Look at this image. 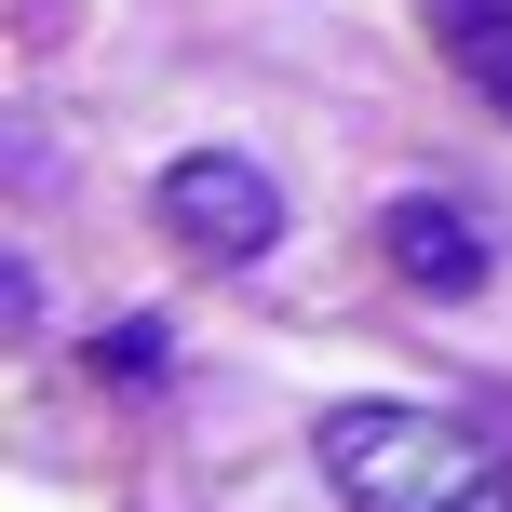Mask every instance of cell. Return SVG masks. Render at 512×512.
<instances>
[{
	"instance_id": "obj_1",
	"label": "cell",
	"mask_w": 512,
	"mask_h": 512,
	"mask_svg": "<svg viewBox=\"0 0 512 512\" xmlns=\"http://www.w3.org/2000/svg\"><path fill=\"white\" fill-rule=\"evenodd\" d=\"M324 486L351 512H512V459L432 405H324Z\"/></svg>"
},
{
	"instance_id": "obj_2",
	"label": "cell",
	"mask_w": 512,
	"mask_h": 512,
	"mask_svg": "<svg viewBox=\"0 0 512 512\" xmlns=\"http://www.w3.org/2000/svg\"><path fill=\"white\" fill-rule=\"evenodd\" d=\"M162 230L189 256H216V270H256L283 243V189L243 149H189V162H162Z\"/></svg>"
},
{
	"instance_id": "obj_3",
	"label": "cell",
	"mask_w": 512,
	"mask_h": 512,
	"mask_svg": "<svg viewBox=\"0 0 512 512\" xmlns=\"http://www.w3.org/2000/svg\"><path fill=\"white\" fill-rule=\"evenodd\" d=\"M378 243H391V270H405L418 297H486V230H472L459 203H432V189H405V203L378 216Z\"/></svg>"
},
{
	"instance_id": "obj_4",
	"label": "cell",
	"mask_w": 512,
	"mask_h": 512,
	"mask_svg": "<svg viewBox=\"0 0 512 512\" xmlns=\"http://www.w3.org/2000/svg\"><path fill=\"white\" fill-rule=\"evenodd\" d=\"M432 27L459 41V68L486 81V95L512 108V0H432Z\"/></svg>"
},
{
	"instance_id": "obj_5",
	"label": "cell",
	"mask_w": 512,
	"mask_h": 512,
	"mask_svg": "<svg viewBox=\"0 0 512 512\" xmlns=\"http://www.w3.org/2000/svg\"><path fill=\"white\" fill-rule=\"evenodd\" d=\"M81 364H95V391H162V378H176V337H162L149 310H135V324H108Z\"/></svg>"
}]
</instances>
